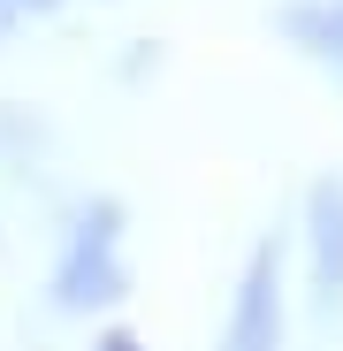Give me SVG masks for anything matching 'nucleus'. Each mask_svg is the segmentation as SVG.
Here are the masks:
<instances>
[{
  "label": "nucleus",
  "mask_w": 343,
  "mask_h": 351,
  "mask_svg": "<svg viewBox=\"0 0 343 351\" xmlns=\"http://www.w3.org/2000/svg\"><path fill=\"white\" fill-rule=\"evenodd\" d=\"M130 290V267H123V206L99 199L69 221L62 237V260H53V306L62 313H107L114 298Z\"/></svg>",
  "instance_id": "f257e3e1"
},
{
  "label": "nucleus",
  "mask_w": 343,
  "mask_h": 351,
  "mask_svg": "<svg viewBox=\"0 0 343 351\" xmlns=\"http://www.w3.org/2000/svg\"><path fill=\"white\" fill-rule=\"evenodd\" d=\"M282 31H290L320 69L343 77V0H298V8H282Z\"/></svg>",
  "instance_id": "20e7f679"
},
{
  "label": "nucleus",
  "mask_w": 343,
  "mask_h": 351,
  "mask_svg": "<svg viewBox=\"0 0 343 351\" xmlns=\"http://www.w3.org/2000/svg\"><path fill=\"white\" fill-rule=\"evenodd\" d=\"M221 351H282V252L275 245L244 260L229 321H221Z\"/></svg>",
  "instance_id": "f03ea898"
},
{
  "label": "nucleus",
  "mask_w": 343,
  "mask_h": 351,
  "mask_svg": "<svg viewBox=\"0 0 343 351\" xmlns=\"http://www.w3.org/2000/svg\"><path fill=\"white\" fill-rule=\"evenodd\" d=\"M92 351H138V343H130V336H99Z\"/></svg>",
  "instance_id": "423d86ee"
},
{
  "label": "nucleus",
  "mask_w": 343,
  "mask_h": 351,
  "mask_svg": "<svg viewBox=\"0 0 343 351\" xmlns=\"http://www.w3.org/2000/svg\"><path fill=\"white\" fill-rule=\"evenodd\" d=\"M305 252H313V298H320V313H343V176L313 184Z\"/></svg>",
  "instance_id": "7ed1b4c3"
},
{
  "label": "nucleus",
  "mask_w": 343,
  "mask_h": 351,
  "mask_svg": "<svg viewBox=\"0 0 343 351\" xmlns=\"http://www.w3.org/2000/svg\"><path fill=\"white\" fill-rule=\"evenodd\" d=\"M16 31H23V16L8 8V0H0V38H16Z\"/></svg>",
  "instance_id": "39448f33"
}]
</instances>
